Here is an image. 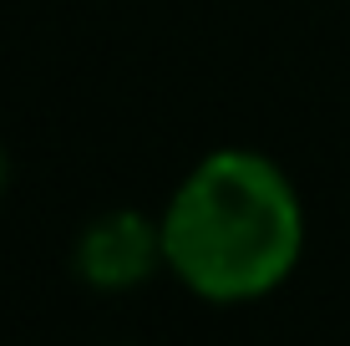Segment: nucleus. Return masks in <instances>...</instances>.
<instances>
[{"label":"nucleus","mask_w":350,"mask_h":346,"mask_svg":"<svg viewBox=\"0 0 350 346\" xmlns=\"http://www.w3.org/2000/svg\"><path fill=\"white\" fill-rule=\"evenodd\" d=\"M158 219L167 270L213 306L274 295L305 255V204L289 173L254 148L198 158Z\"/></svg>","instance_id":"obj_1"},{"label":"nucleus","mask_w":350,"mask_h":346,"mask_svg":"<svg viewBox=\"0 0 350 346\" xmlns=\"http://www.w3.org/2000/svg\"><path fill=\"white\" fill-rule=\"evenodd\" d=\"M71 265L87 291L122 295L148 285L158 270H167L163 249V219L142 209H102L96 219L81 224L77 245H71Z\"/></svg>","instance_id":"obj_2"},{"label":"nucleus","mask_w":350,"mask_h":346,"mask_svg":"<svg viewBox=\"0 0 350 346\" xmlns=\"http://www.w3.org/2000/svg\"><path fill=\"white\" fill-rule=\"evenodd\" d=\"M5 184H10V158H5V148H0V194H5Z\"/></svg>","instance_id":"obj_3"}]
</instances>
